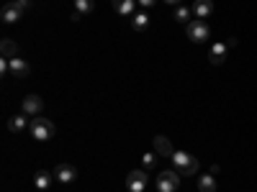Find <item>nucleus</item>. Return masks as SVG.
<instances>
[{"label":"nucleus","instance_id":"1","mask_svg":"<svg viewBox=\"0 0 257 192\" xmlns=\"http://www.w3.org/2000/svg\"><path fill=\"white\" fill-rule=\"evenodd\" d=\"M54 131H57V128H54V123L49 118H41V116L31 118V136L36 141H49L54 136Z\"/></svg>","mask_w":257,"mask_h":192},{"label":"nucleus","instance_id":"2","mask_svg":"<svg viewBox=\"0 0 257 192\" xmlns=\"http://www.w3.org/2000/svg\"><path fill=\"white\" fill-rule=\"evenodd\" d=\"M173 164L180 174H196L198 172V159L190 156L188 152H175L173 154Z\"/></svg>","mask_w":257,"mask_h":192},{"label":"nucleus","instance_id":"3","mask_svg":"<svg viewBox=\"0 0 257 192\" xmlns=\"http://www.w3.org/2000/svg\"><path fill=\"white\" fill-rule=\"evenodd\" d=\"M180 187V172L178 169H165L157 177V192H175Z\"/></svg>","mask_w":257,"mask_h":192},{"label":"nucleus","instance_id":"4","mask_svg":"<svg viewBox=\"0 0 257 192\" xmlns=\"http://www.w3.org/2000/svg\"><path fill=\"white\" fill-rule=\"evenodd\" d=\"M147 184H149V174L144 172V169H142V172H139V169H134V172L126 174V190L128 192H144Z\"/></svg>","mask_w":257,"mask_h":192},{"label":"nucleus","instance_id":"5","mask_svg":"<svg viewBox=\"0 0 257 192\" xmlns=\"http://www.w3.org/2000/svg\"><path fill=\"white\" fill-rule=\"evenodd\" d=\"M211 36V28L206 20H190L188 24V38L193 41V44H201V41H206Z\"/></svg>","mask_w":257,"mask_h":192},{"label":"nucleus","instance_id":"6","mask_svg":"<svg viewBox=\"0 0 257 192\" xmlns=\"http://www.w3.org/2000/svg\"><path fill=\"white\" fill-rule=\"evenodd\" d=\"M54 180H57L59 184H70V182H75V180H77V166H72V164H57V169H54Z\"/></svg>","mask_w":257,"mask_h":192},{"label":"nucleus","instance_id":"7","mask_svg":"<svg viewBox=\"0 0 257 192\" xmlns=\"http://www.w3.org/2000/svg\"><path fill=\"white\" fill-rule=\"evenodd\" d=\"M8 62H11V74H13V77H18V80L29 77V72H31V64H29L24 56H16V59H8Z\"/></svg>","mask_w":257,"mask_h":192},{"label":"nucleus","instance_id":"8","mask_svg":"<svg viewBox=\"0 0 257 192\" xmlns=\"http://www.w3.org/2000/svg\"><path fill=\"white\" fill-rule=\"evenodd\" d=\"M41 110H44V100H41L39 95H26L24 98V113L26 116H39Z\"/></svg>","mask_w":257,"mask_h":192},{"label":"nucleus","instance_id":"9","mask_svg":"<svg viewBox=\"0 0 257 192\" xmlns=\"http://www.w3.org/2000/svg\"><path fill=\"white\" fill-rule=\"evenodd\" d=\"M111 6H113V10L118 13V16H128L132 18L134 13H137V0H111Z\"/></svg>","mask_w":257,"mask_h":192},{"label":"nucleus","instance_id":"10","mask_svg":"<svg viewBox=\"0 0 257 192\" xmlns=\"http://www.w3.org/2000/svg\"><path fill=\"white\" fill-rule=\"evenodd\" d=\"M155 154H160V156H173L175 154V148H173V144H170V138L167 136H155Z\"/></svg>","mask_w":257,"mask_h":192},{"label":"nucleus","instance_id":"11","mask_svg":"<svg viewBox=\"0 0 257 192\" xmlns=\"http://www.w3.org/2000/svg\"><path fill=\"white\" fill-rule=\"evenodd\" d=\"M0 20H3V24H18V20H21V10L13 6V3H6L3 6V10H0Z\"/></svg>","mask_w":257,"mask_h":192},{"label":"nucleus","instance_id":"12","mask_svg":"<svg viewBox=\"0 0 257 192\" xmlns=\"http://www.w3.org/2000/svg\"><path fill=\"white\" fill-rule=\"evenodd\" d=\"M52 182H54V172H47V169H39L36 177H34V184H36V190H41V192L49 190Z\"/></svg>","mask_w":257,"mask_h":192},{"label":"nucleus","instance_id":"13","mask_svg":"<svg viewBox=\"0 0 257 192\" xmlns=\"http://www.w3.org/2000/svg\"><path fill=\"white\" fill-rule=\"evenodd\" d=\"M211 13H213V3H211V0H196V3H193V16H198V20H203Z\"/></svg>","mask_w":257,"mask_h":192},{"label":"nucleus","instance_id":"14","mask_svg":"<svg viewBox=\"0 0 257 192\" xmlns=\"http://www.w3.org/2000/svg\"><path fill=\"white\" fill-rule=\"evenodd\" d=\"M18 44H16V41L13 38H3V41H0V54H3L6 59H16L18 56Z\"/></svg>","mask_w":257,"mask_h":192},{"label":"nucleus","instance_id":"15","mask_svg":"<svg viewBox=\"0 0 257 192\" xmlns=\"http://www.w3.org/2000/svg\"><path fill=\"white\" fill-rule=\"evenodd\" d=\"M211 64H224L226 59V44H221V41H216V44L211 46Z\"/></svg>","mask_w":257,"mask_h":192},{"label":"nucleus","instance_id":"16","mask_svg":"<svg viewBox=\"0 0 257 192\" xmlns=\"http://www.w3.org/2000/svg\"><path fill=\"white\" fill-rule=\"evenodd\" d=\"M26 120H29V116H26V113L8 118V131H11V134H21V131L26 128Z\"/></svg>","mask_w":257,"mask_h":192},{"label":"nucleus","instance_id":"17","mask_svg":"<svg viewBox=\"0 0 257 192\" xmlns=\"http://www.w3.org/2000/svg\"><path fill=\"white\" fill-rule=\"evenodd\" d=\"M149 26V13L147 10H137L134 16H132V28L134 31H144Z\"/></svg>","mask_w":257,"mask_h":192},{"label":"nucleus","instance_id":"18","mask_svg":"<svg viewBox=\"0 0 257 192\" xmlns=\"http://www.w3.org/2000/svg\"><path fill=\"white\" fill-rule=\"evenodd\" d=\"M198 190L201 192H216V177H213V174H203L198 180Z\"/></svg>","mask_w":257,"mask_h":192},{"label":"nucleus","instance_id":"19","mask_svg":"<svg viewBox=\"0 0 257 192\" xmlns=\"http://www.w3.org/2000/svg\"><path fill=\"white\" fill-rule=\"evenodd\" d=\"M93 8H95L93 0H75V10H77L80 16H88V13H93Z\"/></svg>","mask_w":257,"mask_h":192},{"label":"nucleus","instance_id":"20","mask_svg":"<svg viewBox=\"0 0 257 192\" xmlns=\"http://www.w3.org/2000/svg\"><path fill=\"white\" fill-rule=\"evenodd\" d=\"M142 164H144V169H152V166L157 164V154H155V152H147V154L142 156Z\"/></svg>","mask_w":257,"mask_h":192},{"label":"nucleus","instance_id":"21","mask_svg":"<svg viewBox=\"0 0 257 192\" xmlns=\"http://www.w3.org/2000/svg\"><path fill=\"white\" fill-rule=\"evenodd\" d=\"M188 18H190V10H188L185 6H180V8L175 10V20H178V24H188Z\"/></svg>","mask_w":257,"mask_h":192},{"label":"nucleus","instance_id":"22","mask_svg":"<svg viewBox=\"0 0 257 192\" xmlns=\"http://www.w3.org/2000/svg\"><path fill=\"white\" fill-rule=\"evenodd\" d=\"M13 6H16V8L21 10V13H24V10H29V8H31V0H16Z\"/></svg>","mask_w":257,"mask_h":192},{"label":"nucleus","instance_id":"23","mask_svg":"<svg viewBox=\"0 0 257 192\" xmlns=\"http://www.w3.org/2000/svg\"><path fill=\"white\" fill-rule=\"evenodd\" d=\"M137 3H139L142 8H152V6L157 3V0H137Z\"/></svg>","mask_w":257,"mask_h":192},{"label":"nucleus","instance_id":"24","mask_svg":"<svg viewBox=\"0 0 257 192\" xmlns=\"http://www.w3.org/2000/svg\"><path fill=\"white\" fill-rule=\"evenodd\" d=\"M165 3H170V6H178V3H180V0H165Z\"/></svg>","mask_w":257,"mask_h":192},{"label":"nucleus","instance_id":"25","mask_svg":"<svg viewBox=\"0 0 257 192\" xmlns=\"http://www.w3.org/2000/svg\"><path fill=\"white\" fill-rule=\"evenodd\" d=\"M8 3H16V0H8Z\"/></svg>","mask_w":257,"mask_h":192}]
</instances>
